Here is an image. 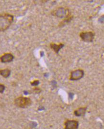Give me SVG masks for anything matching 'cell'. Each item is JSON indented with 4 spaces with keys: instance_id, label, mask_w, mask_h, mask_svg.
<instances>
[{
    "instance_id": "cell-10",
    "label": "cell",
    "mask_w": 104,
    "mask_h": 129,
    "mask_svg": "<svg viewBox=\"0 0 104 129\" xmlns=\"http://www.w3.org/2000/svg\"><path fill=\"white\" fill-rule=\"evenodd\" d=\"M11 71L8 69L0 70V75L5 78H8L11 75Z\"/></svg>"
},
{
    "instance_id": "cell-5",
    "label": "cell",
    "mask_w": 104,
    "mask_h": 129,
    "mask_svg": "<svg viewBox=\"0 0 104 129\" xmlns=\"http://www.w3.org/2000/svg\"><path fill=\"white\" fill-rule=\"evenodd\" d=\"M84 75V72L82 70L78 69L71 71L70 80L71 81H78L81 79Z\"/></svg>"
},
{
    "instance_id": "cell-2",
    "label": "cell",
    "mask_w": 104,
    "mask_h": 129,
    "mask_svg": "<svg viewBox=\"0 0 104 129\" xmlns=\"http://www.w3.org/2000/svg\"><path fill=\"white\" fill-rule=\"evenodd\" d=\"M32 103L30 98L26 97H18L15 100V104L18 108H26L30 107Z\"/></svg>"
},
{
    "instance_id": "cell-6",
    "label": "cell",
    "mask_w": 104,
    "mask_h": 129,
    "mask_svg": "<svg viewBox=\"0 0 104 129\" xmlns=\"http://www.w3.org/2000/svg\"><path fill=\"white\" fill-rule=\"evenodd\" d=\"M79 122L76 120H68L64 123L65 129H78Z\"/></svg>"
},
{
    "instance_id": "cell-7",
    "label": "cell",
    "mask_w": 104,
    "mask_h": 129,
    "mask_svg": "<svg viewBox=\"0 0 104 129\" xmlns=\"http://www.w3.org/2000/svg\"><path fill=\"white\" fill-rule=\"evenodd\" d=\"M14 59V56L11 53H6L4 54L0 57L1 62L4 63L11 62L13 61Z\"/></svg>"
},
{
    "instance_id": "cell-11",
    "label": "cell",
    "mask_w": 104,
    "mask_h": 129,
    "mask_svg": "<svg viewBox=\"0 0 104 129\" xmlns=\"http://www.w3.org/2000/svg\"><path fill=\"white\" fill-rule=\"evenodd\" d=\"M72 16H69L67 18H65L64 20V21H62V22L60 23V26H63V25H65L66 24H67L68 23L70 22L71 20V19H72Z\"/></svg>"
},
{
    "instance_id": "cell-1",
    "label": "cell",
    "mask_w": 104,
    "mask_h": 129,
    "mask_svg": "<svg viewBox=\"0 0 104 129\" xmlns=\"http://www.w3.org/2000/svg\"><path fill=\"white\" fill-rule=\"evenodd\" d=\"M14 21V16L9 14L0 15V31L6 30Z\"/></svg>"
},
{
    "instance_id": "cell-13",
    "label": "cell",
    "mask_w": 104,
    "mask_h": 129,
    "mask_svg": "<svg viewBox=\"0 0 104 129\" xmlns=\"http://www.w3.org/2000/svg\"><path fill=\"white\" fill-rule=\"evenodd\" d=\"M39 81L38 80H36V81H34L32 82L31 83V84L33 86H37L39 84Z\"/></svg>"
},
{
    "instance_id": "cell-12",
    "label": "cell",
    "mask_w": 104,
    "mask_h": 129,
    "mask_svg": "<svg viewBox=\"0 0 104 129\" xmlns=\"http://www.w3.org/2000/svg\"><path fill=\"white\" fill-rule=\"evenodd\" d=\"M6 89V87L2 84H0V93H3Z\"/></svg>"
},
{
    "instance_id": "cell-3",
    "label": "cell",
    "mask_w": 104,
    "mask_h": 129,
    "mask_svg": "<svg viewBox=\"0 0 104 129\" xmlns=\"http://www.w3.org/2000/svg\"><path fill=\"white\" fill-rule=\"evenodd\" d=\"M52 15L60 18H65L70 16V12L67 8L60 7L52 12Z\"/></svg>"
},
{
    "instance_id": "cell-8",
    "label": "cell",
    "mask_w": 104,
    "mask_h": 129,
    "mask_svg": "<svg viewBox=\"0 0 104 129\" xmlns=\"http://www.w3.org/2000/svg\"><path fill=\"white\" fill-rule=\"evenodd\" d=\"M50 48L52 49L56 54H58L60 49L64 46V44L60 43L59 44H57L55 43H51L50 45Z\"/></svg>"
},
{
    "instance_id": "cell-4",
    "label": "cell",
    "mask_w": 104,
    "mask_h": 129,
    "mask_svg": "<svg viewBox=\"0 0 104 129\" xmlns=\"http://www.w3.org/2000/svg\"><path fill=\"white\" fill-rule=\"evenodd\" d=\"M95 33L92 31L82 32L80 33V37L83 41L87 43H91L93 41Z\"/></svg>"
},
{
    "instance_id": "cell-9",
    "label": "cell",
    "mask_w": 104,
    "mask_h": 129,
    "mask_svg": "<svg viewBox=\"0 0 104 129\" xmlns=\"http://www.w3.org/2000/svg\"><path fill=\"white\" fill-rule=\"evenodd\" d=\"M86 109H87V108L86 107L79 108L74 111V114L77 117L83 116L86 113Z\"/></svg>"
}]
</instances>
